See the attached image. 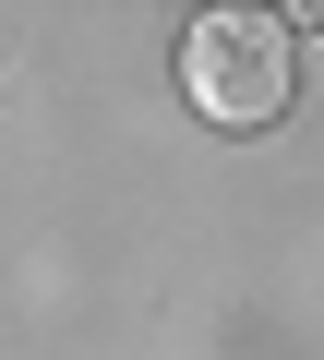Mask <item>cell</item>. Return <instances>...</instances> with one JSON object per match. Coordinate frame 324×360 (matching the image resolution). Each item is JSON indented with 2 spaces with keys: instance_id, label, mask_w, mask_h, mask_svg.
Segmentation results:
<instances>
[{
  "instance_id": "obj_1",
  "label": "cell",
  "mask_w": 324,
  "mask_h": 360,
  "mask_svg": "<svg viewBox=\"0 0 324 360\" xmlns=\"http://www.w3.org/2000/svg\"><path fill=\"white\" fill-rule=\"evenodd\" d=\"M288 84H300V49L276 13H205L181 37V96L216 120V132H264L288 120Z\"/></svg>"
}]
</instances>
